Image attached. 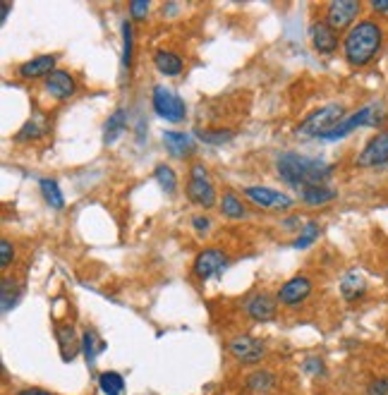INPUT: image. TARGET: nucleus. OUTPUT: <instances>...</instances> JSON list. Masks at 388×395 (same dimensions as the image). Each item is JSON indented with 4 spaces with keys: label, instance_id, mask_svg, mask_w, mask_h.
Segmentation results:
<instances>
[{
    "label": "nucleus",
    "instance_id": "1",
    "mask_svg": "<svg viewBox=\"0 0 388 395\" xmlns=\"http://www.w3.org/2000/svg\"><path fill=\"white\" fill-rule=\"evenodd\" d=\"M276 173L285 185L295 187L299 192L309 185H326L333 175V166L324 159H314V156L283 151L276 159Z\"/></svg>",
    "mask_w": 388,
    "mask_h": 395
},
{
    "label": "nucleus",
    "instance_id": "2",
    "mask_svg": "<svg viewBox=\"0 0 388 395\" xmlns=\"http://www.w3.org/2000/svg\"><path fill=\"white\" fill-rule=\"evenodd\" d=\"M384 46V29L377 20H360L343 39V55L348 65L367 67L377 60Z\"/></svg>",
    "mask_w": 388,
    "mask_h": 395
},
{
    "label": "nucleus",
    "instance_id": "3",
    "mask_svg": "<svg viewBox=\"0 0 388 395\" xmlns=\"http://www.w3.org/2000/svg\"><path fill=\"white\" fill-rule=\"evenodd\" d=\"M386 115H381V105L379 103H369V105H362L360 110L350 113V115L343 118L341 122L336 125L333 130L326 132V134L321 137L324 142H338V139H346L350 132H355L358 127H374V125H379L384 120Z\"/></svg>",
    "mask_w": 388,
    "mask_h": 395
},
{
    "label": "nucleus",
    "instance_id": "4",
    "mask_svg": "<svg viewBox=\"0 0 388 395\" xmlns=\"http://www.w3.org/2000/svg\"><path fill=\"white\" fill-rule=\"evenodd\" d=\"M343 118H346V108H343L341 103H329L304 118V122L297 127V137H304V139L319 137V139H321V137L333 130Z\"/></svg>",
    "mask_w": 388,
    "mask_h": 395
},
{
    "label": "nucleus",
    "instance_id": "5",
    "mask_svg": "<svg viewBox=\"0 0 388 395\" xmlns=\"http://www.w3.org/2000/svg\"><path fill=\"white\" fill-rule=\"evenodd\" d=\"M152 105L154 113L159 118H164L166 122H183L187 115V105L183 98L178 96L173 89H168L164 84H156L152 91Z\"/></svg>",
    "mask_w": 388,
    "mask_h": 395
},
{
    "label": "nucleus",
    "instance_id": "6",
    "mask_svg": "<svg viewBox=\"0 0 388 395\" xmlns=\"http://www.w3.org/2000/svg\"><path fill=\"white\" fill-rule=\"evenodd\" d=\"M362 3L360 0H333V3L326 5V12H324V22L329 24L331 29H336L341 34L343 29H353L360 20Z\"/></svg>",
    "mask_w": 388,
    "mask_h": 395
},
{
    "label": "nucleus",
    "instance_id": "7",
    "mask_svg": "<svg viewBox=\"0 0 388 395\" xmlns=\"http://www.w3.org/2000/svg\"><path fill=\"white\" fill-rule=\"evenodd\" d=\"M225 266H228V254L218 247H206L194 256L192 273L197 275L199 280H209V278H214V275H221Z\"/></svg>",
    "mask_w": 388,
    "mask_h": 395
},
{
    "label": "nucleus",
    "instance_id": "8",
    "mask_svg": "<svg viewBox=\"0 0 388 395\" xmlns=\"http://www.w3.org/2000/svg\"><path fill=\"white\" fill-rule=\"evenodd\" d=\"M245 199H249L254 206L259 209H278V211H287L292 204V197H287L285 192L271 190V187H261V185H249L242 190Z\"/></svg>",
    "mask_w": 388,
    "mask_h": 395
},
{
    "label": "nucleus",
    "instance_id": "9",
    "mask_svg": "<svg viewBox=\"0 0 388 395\" xmlns=\"http://www.w3.org/2000/svg\"><path fill=\"white\" fill-rule=\"evenodd\" d=\"M358 168H381L388 163V130H381L379 134H374L365 147L360 149Z\"/></svg>",
    "mask_w": 388,
    "mask_h": 395
},
{
    "label": "nucleus",
    "instance_id": "10",
    "mask_svg": "<svg viewBox=\"0 0 388 395\" xmlns=\"http://www.w3.org/2000/svg\"><path fill=\"white\" fill-rule=\"evenodd\" d=\"M228 353L235 357L242 365H256V362L264 360L266 355V345L254 336H235L233 340L228 343Z\"/></svg>",
    "mask_w": 388,
    "mask_h": 395
},
{
    "label": "nucleus",
    "instance_id": "11",
    "mask_svg": "<svg viewBox=\"0 0 388 395\" xmlns=\"http://www.w3.org/2000/svg\"><path fill=\"white\" fill-rule=\"evenodd\" d=\"M245 314L256 324H266L276 319V309H278V299L271 297L268 292H254L245 299Z\"/></svg>",
    "mask_w": 388,
    "mask_h": 395
},
{
    "label": "nucleus",
    "instance_id": "12",
    "mask_svg": "<svg viewBox=\"0 0 388 395\" xmlns=\"http://www.w3.org/2000/svg\"><path fill=\"white\" fill-rule=\"evenodd\" d=\"M312 294V280L307 275H292L290 280H285L280 285V290L276 294V299L283 307H297L299 302H304Z\"/></svg>",
    "mask_w": 388,
    "mask_h": 395
},
{
    "label": "nucleus",
    "instance_id": "13",
    "mask_svg": "<svg viewBox=\"0 0 388 395\" xmlns=\"http://www.w3.org/2000/svg\"><path fill=\"white\" fill-rule=\"evenodd\" d=\"M58 55H36V58H31L27 62H22L20 67H17V77L20 79H46L48 74H53L58 70Z\"/></svg>",
    "mask_w": 388,
    "mask_h": 395
},
{
    "label": "nucleus",
    "instance_id": "14",
    "mask_svg": "<svg viewBox=\"0 0 388 395\" xmlns=\"http://www.w3.org/2000/svg\"><path fill=\"white\" fill-rule=\"evenodd\" d=\"M309 39H312V46H314V51L321 53V55L336 53L338 51V43H341V36H338V31L331 29L324 20L312 24Z\"/></svg>",
    "mask_w": 388,
    "mask_h": 395
},
{
    "label": "nucleus",
    "instance_id": "15",
    "mask_svg": "<svg viewBox=\"0 0 388 395\" xmlns=\"http://www.w3.org/2000/svg\"><path fill=\"white\" fill-rule=\"evenodd\" d=\"M43 86H46V91L51 93L55 101H67L77 91V81H74V77L67 70H55L53 74H48L43 79Z\"/></svg>",
    "mask_w": 388,
    "mask_h": 395
},
{
    "label": "nucleus",
    "instance_id": "16",
    "mask_svg": "<svg viewBox=\"0 0 388 395\" xmlns=\"http://www.w3.org/2000/svg\"><path fill=\"white\" fill-rule=\"evenodd\" d=\"M187 199L199 206V209H211V206L216 204V187L211 185V180H194L190 178L187 180Z\"/></svg>",
    "mask_w": 388,
    "mask_h": 395
},
{
    "label": "nucleus",
    "instance_id": "17",
    "mask_svg": "<svg viewBox=\"0 0 388 395\" xmlns=\"http://www.w3.org/2000/svg\"><path fill=\"white\" fill-rule=\"evenodd\" d=\"M164 147L168 149V154L173 159H187V156L194 154V139L192 134H185V132H175V130L164 132Z\"/></svg>",
    "mask_w": 388,
    "mask_h": 395
},
{
    "label": "nucleus",
    "instance_id": "18",
    "mask_svg": "<svg viewBox=\"0 0 388 395\" xmlns=\"http://www.w3.org/2000/svg\"><path fill=\"white\" fill-rule=\"evenodd\" d=\"M154 65H156V70L161 74H166V77H178V74H183L185 70V60L175 51H166V48L154 53Z\"/></svg>",
    "mask_w": 388,
    "mask_h": 395
},
{
    "label": "nucleus",
    "instance_id": "19",
    "mask_svg": "<svg viewBox=\"0 0 388 395\" xmlns=\"http://www.w3.org/2000/svg\"><path fill=\"white\" fill-rule=\"evenodd\" d=\"M341 294H343V299H348V302H358V299L365 297V294H367L365 275H362L360 271H350V273L343 275Z\"/></svg>",
    "mask_w": 388,
    "mask_h": 395
},
{
    "label": "nucleus",
    "instance_id": "20",
    "mask_svg": "<svg viewBox=\"0 0 388 395\" xmlns=\"http://www.w3.org/2000/svg\"><path fill=\"white\" fill-rule=\"evenodd\" d=\"M125 130H127V110L125 108H115L113 110V115H108V120L103 125V144L105 147H110V144H115L120 137L125 134Z\"/></svg>",
    "mask_w": 388,
    "mask_h": 395
},
{
    "label": "nucleus",
    "instance_id": "21",
    "mask_svg": "<svg viewBox=\"0 0 388 395\" xmlns=\"http://www.w3.org/2000/svg\"><path fill=\"white\" fill-rule=\"evenodd\" d=\"M336 197H338V192L329 185H309V187H302V190H299V199L309 206L331 204Z\"/></svg>",
    "mask_w": 388,
    "mask_h": 395
},
{
    "label": "nucleus",
    "instance_id": "22",
    "mask_svg": "<svg viewBox=\"0 0 388 395\" xmlns=\"http://www.w3.org/2000/svg\"><path fill=\"white\" fill-rule=\"evenodd\" d=\"M245 388L254 395H266L276 388V376L268 369H256L245 379Z\"/></svg>",
    "mask_w": 388,
    "mask_h": 395
},
{
    "label": "nucleus",
    "instance_id": "23",
    "mask_svg": "<svg viewBox=\"0 0 388 395\" xmlns=\"http://www.w3.org/2000/svg\"><path fill=\"white\" fill-rule=\"evenodd\" d=\"M218 206H221L223 216L230 218V221H242V218H247V206L242 204V199L237 197L235 192H225Z\"/></svg>",
    "mask_w": 388,
    "mask_h": 395
},
{
    "label": "nucleus",
    "instance_id": "24",
    "mask_svg": "<svg viewBox=\"0 0 388 395\" xmlns=\"http://www.w3.org/2000/svg\"><path fill=\"white\" fill-rule=\"evenodd\" d=\"M55 336H58V343H60V353H62V360H72L74 355H77V348H82V343H77V336H74V328L67 324H62L55 328Z\"/></svg>",
    "mask_w": 388,
    "mask_h": 395
},
{
    "label": "nucleus",
    "instance_id": "25",
    "mask_svg": "<svg viewBox=\"0 0 388 395\" xmlns=\"http://www.w3.org/2000/svg\"><path fill=\"white\" fill-rule=\"evenodd\" d=\"M43 134H46V122H43V118L31 115L20 127V132L15 134V142H34V139H41Z\"/></svg>",
    "mask_w": 388,
    "mask_h": 395
},
{
    "label": "nucleus",
    "instance_id": "26",
    "mask_svg": "<svg viewBox=\"0 0 388 395\" xmlns=\"http://www.w3.org/2000/svg\"><path fill=\"white\" fill-rule=\"evenodd\" d=\"M39 190H41L43 199H46V204L51 206V209H55V211L65 209V197H62V192H60V187H58V183H55V180L43 178L41 183H39Z\"/></svg>",
    "mask_w": 388,
    "mask_h": 395
},
{
    "label": "nucleus",
    "instance_id": "27",
    "mask_svg": "<svg viewBox=\"0 0 388 395\" xmlns=\"http://www.w3.org/2000/svg\"><path fill=\"white\" fill-rule=\"evenodd\" d=\"M319 235H321V225H319V221H307L302 225V230H299L297 240L292 242V249H307V247H312V244L319 240Z\"/></svg>",
    "mask_w": 388,
    "mask_h": 395
},
{
    "label": "nucleus",
    "instance_id": "28",
    "mask_svg": "<svg viewBox=\"0 0 388 395\" xmlns=\"http://www.w3.org/2000/svg\"><path fill=\"white\" fill-rule=\"evenodd\" d=\"M98 386L103 395H122L125 393V379L118 372H103L98 376Z\"/></svg>",
    "mask_w": 388,
    "mask_h": 395
},
{
    "label": "nucleus",
    "instance_id": "29",
    "mask_svg": "<svg viewBox=\"0 0 388 395\" xmlns=\"http://www.w3.org/2000/svg\"><path fill=\"white\" fill-rule=\"evenodd\" d=\"M154 178H156V183H159V187H161V190H164L166 194H175V190H178V178H175L173 168L166 166V163L156 166Z\"/></svg>",
    "mask_w": 388,
    "mask_h": 395
},
{
    "label": "nucleus",
    "instance_id": "30",
    "mask_svg": "<svg viewBox=\"0 0 388 395\" xmlns=\"http://www.w3.org/2000/svg\"><path fill=\"white\" fill-rule=\"evenodd\" d=\"M79 343H82V353H84L86 365L93 367V362H96V355L101 353L105 345L96 340V333H93V331H84V333H82V340H79Z\"/></svg>",
    "mask_w": 388,
    "mask_h": 395
},
{
    "label": "nucleus",
    "instance_id": "31",
    "mask_svg": "<svg viewBox=\"0 0 388 395\" xmlns=\"http://www.w3.org/2000/svg\"><path fill=\"white\" fill-rule=\"evenodd\" d=\"M132 51H135L132 22L122 20V67H125V70H130V67H132Z\"/></svg>",
    "mask_w": 388,
    "mask_h": 395
},
{
    "label": "nucleus",
    "instance_id": "32",
    "mask_svg": "<svg viewBox=\"0 0 388 395\" xmlns=\"http://www.w3.org/2000/svg\"><path fill=\"white\" fill-rule=\"evenodd\" d=\"M194 134H197L199 142L211 144V147H221V144H228L235 137L230 130H197Z\"/></svg>",
    "mask_w": 388,
    "mask_h": 395
},
{
    "label": "nucleus",
    "instance_id": "33",
    "mask_svg": "<svg viewBox=\"0 0 388 395\" xmlns=\"http://www.w3.org/2000/svg\"><path fill=\"white\" fill-rule=\"evenodd\" d=\"M15 261V244L10 240H3L0 242V268H10V263Z\"/></svg>",
    "mask_w": 388,
    "mask_h": 395
},
{
    "label": "nucleus",
    "instance_id": "34",
    "mask_svg": "<svg viewBox=\"0 0 388 395\" xmlns=\"http://www.w3.org/2000/svg\"><path fill=\"white\" fill-rule=\"evenodd\" d=\"M302 369L307 374H312V376H324V374H326V367H324L321 357H307Z\"/></svg>",
    "mask_w": 388,
    "mask_h": 395
},
{
    "label": "nucleus",
    "instance_id": "35",
    "mask_svg": "<svg viewBox=\"0 0 388 395\" xmlns=\"http://www.w3.org/2000/svg\"><path fill=\"white\" fill-rule=\"evenodd\" d=\"M367 395H388V376H377L367 384Z\"/></svg>",
    "mask_w": 388,
    "mask_h": 395
},
{
    "label": "nucleus",
    "instance_id": "36",
    "mask_svg": "<svg viewBox=\"0 0 388 395\" xmlns=\"http://www.w3.org/2000/svg\"><path fill=\"white\" fill-rule=\"evenodd\" d=\"M149 8H152V5H149L147 0H137V3H130V15H132V20H147Z\"/></svg>",
    "mask_w": 388,
    "mask_h": 395
},
{
    "label": "nucleus",
    "instance_id": "37",
    "mask_svg": "<svg viewBox=\"0 0 388 395\" xmlns=\"http://www.w3.org/2000/svg\"><path fill=\"white\" fill-rule=\"evenodd\" d=\"M192 228L197 230V235H206V233H209V228H211V221L206 216H194L192 218Z\"/></svg>",
    "mask_w": 388,
    "mask_h": 395
},
{
    "label": "nucleus",
    "instance_id": "38",
    "mask_svg": "<svg viewBox=\"0 0 388 395\" xmlns=\"http://www.w3.org/2000/svg\"><path fill=\"white\" fill-rule=\"evenodd\" d=\"M190 178H194V180H206V178H209V171H206V166L202 161H194L190 166Z\"/></svg>",
    "mask_w": 388,
    "mask_h": 395
},
{
    "label": "nucleus",
    "instance_id": "39",
    "mask_svg": "<svg viewBox=\"0 0 388 395\" xmlns=\"http://www.w3.org/2000/svg\"><path fill=\"white\" fill-rule=\"evenodd\" d=\"M372 10L381 12V15H388V3L386 0H372Z\"/></svg>",
    "mask_w": 388,
    "mask_h": 395
},
{
    "label": "nucleus",
    "instance_id": "40",
    "mask_svg": "<svg viewBox=\"0 0 388 395\" xmlns=\"http://www.w3.org/2000/svg\"><path fill=\"white\" fill-rule=\"evenodd\" d=\"M15 395H53V393H48V391H41V388H24V391L15 393Z\"/></svg>",
    "mask_w": 388,
    "mask_h": 395
},
{
    "label": "nucleus",
    "instance_id": "41",
    "mask_svg": "<svg viewBox=\"0 0 388 395\" xmlns=\"http://www.w3.org/2000/svg\"><path fill=\"white\" fill-rule=\"evenodd\" d=\"M8 12H10V5H8V3L0 5V24H3L5 20H8Z\"/></svg>",
    "mask_w": 388,
    "mask_h": 395
},
{
    "label": "nucleus",
    "instance_id": "42",
    "mask_svg": "<svg viewBox=\"0 0 388 395\" xmlns=\"http://www.w3.org/2000/svg\"><path fill=\"white\" fill-rule=\"evenodd\" d=\"M386 280H388V271H386Z\"/></svg>",
    "mask_w": 388,
    "mask_h": 395
}]
</instances>
